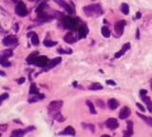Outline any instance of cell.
Masks as SVG:
<instances>
[{"label": "cell", "mask_w": 152, "mask_h": 137, "mask_svg": "<svg viewBox=\"0 0 152 137\" xmlns=\"http://www.w3.org/2000/svg\"><path fill=\"white\" fill-rule=\"evenodd\" d=\"M84 13L88 16H99L103 13V9L100 4H92L84 7Z\"/></svg>", "instance_id": "cell-1"}, {"label": "cell", "mask_w": 152, "mask_h": 137, "mask_svg": "<svg viewBox=\"0 0 152 137\" xmlns=\"http://www.w3.org/2000/svg\"><path fill=\"white\" fill-rule=\"evenodd\" d=\"M63 25L65 28L68 29V30H74L77 26V21H76L74 18H72V17H70V16H66L63 18Z\"/></svg>", "instance_id": "cell-2"}, {"label": "cell", "mask_w": 152, "mask_h": 137, "mask_svg": "<svg viewBox=\"0 0 152 137\" xmlns=\"http://www.w3.org/2000/svg\"><path fill=\"white\" fill-rule=\"evenodd\" d=\"M33 129H35V127H33V126H31V127H28L24 129H14L10 137H23L26 133L32 131Z\"/></svg>", "instance_id": "cell-3"}, {"label": "cell", "mask_w": 152, "mask_h": 137, "mask_svg": "<svg viewBox=\"0 0 152 137\" xmlns=\"http://www.w3.org/2000/svg\"><path fill=\"white\" fill-rule=\"evenodd\" d=\"M62 106H63V101H61V100L52 101V102H50L49 104V113H56V111H60Z\"/></svg>", "instance_id": "cell-4"}, {"label": "cell", "mask_w": 152, "mask_h": 137, "mask_svg": "<svg viewBox=\"0 0 152 137\" xmlns=\"http://www.w3.org/2000/svg\"><path fill=\"white\" fill-rule=\"evenodd\" d=\"M15 13H17V15H19L21 17L26 16L28 14V10L26 8V5L22 1L17 2V5L15 7Z\"/></svg>", "instance_id": "cell-5"}, {"label": "cell", "mask_w": 152, "mask_h": 137, "mask_svg": "<svg viewBox=\"0 0 152 137\" xmlns=\"http://www.w3.org/2000/svg\"><path fill=\"white\" fill-rule=\"evenodd\" d=\"M126 23V22L125 20H120V21H118V22L115 23L114 31H115V32H116V34L118 35V36H121V35L123 34V32H124Z\"/></svg>", "instance_id": "cell-6"}, {"label": "cell", "mask_w": 152, "mask_h": 137, "mask_svg": "<svg viewBox=\"0 0 152 137\" xmlns=\"http://www.w3.org/2000/svg\"><path fill=\"white\" fill-rule=\"evenodd\" d=\"M17 43V37L15 35H8L3 39V44L5 46H13Z\"/></svg>", "instance_id": "cell-7"}, {"label": "cell", "mask_w": 152, "mask_h": 137, "mask_svg": "<svg viewBox=\"0 0 152 137\" xmlns=\"http://www.w3.org/2000/svg\"><path fill=\"white\" fill-rule=\"evenodd\" d=\"M106 126L109 129L114 131V129H116L119 127V123L116 118H108L106 122Z\"/></svg>", "instance_id": "cell-8"}, {"label": "cell", "mask_w": 152, "mask_h": 137, "mask_svg": "<svg viewBox=\"0 0 152 137\" xmlns=\"http://www.w3.org/2000/svg\"><path fill=\"white\" fill-rule=\"evenodd\" d=\"M61 61H62V58H61V57H56V58H54L52 60H50L48 65H47V66L44 68H45L46 71L50 70V68H54L55 66H57L58 64H60Z\"/></svg>", "instance_id": "cell-9"}, {"label": "cell", "mask_w": 152, "mask_h": 137, "mask_svg": "<svg viewBox=\"0 0 152 137\" xmlns=\"http://www.w3.org/2000/svg\"><path fill=\"white\" fill-rule=\"evenodd\" d=\"M76 134V131L73 127L71 126H68L67 128H65L62 131L59 132V135H70V136H74Z\"/></svg>", "instance_id": "cell-10"}, {"label": "cell", "mask_w": 152, "mask_h": 137, "mask_svg": "<svg viewBox=\"0 0 152 137\" xmlns=\"http://www.w3.org/2000/svg\"><path fill=\"white\" fill-rule=\"evenodd\" d=\"M130 114H131V110L128 107H124L123 109L120 110V113H119V118L120 119H126L130 116Z\"/></svg>", "instance_id": "cell-11"}, {"label": "cell", "mask_w": 152, "mask_h": 137, "mask_svg": "<svg viewBox=\"0 0 152 137\" xmlns=\"http://www.w3.org/2000/svg\"><path fill=\"white\" fill-rule=\"evenodd\" d=\"M126 125H128V129H126V131L124 132V136L123 137H131L133 134V127H134L133 122L128 121L126 122Z\"/></svg>", "instance_id": "cell-12"}, {"label": "cell", "mask_w": 152, "mask_h": 137, "mask_svg": "<svg viewBox=\"0 0 152 137\" xmlns=\"http://www.w3.org/2000/svg\"><path fill=\"white\" fill-rule=\"evenodd\" d=\"M129 49H130V43H126V44L122 47V49H121L120 52H118L115 53V58H120V57L122 55H124Z\"/></svg>", "instance_id": "cell-13"}, {"label": "cell", "mask_w": 152, "mask_h": 137, "mask_svg": "<svg viewBox=\"0 0 152 137\" xmlns=\"http://www.w3.org/2000/svg\"><path fill=\"white\" fill-rule=\"evenodd\" d=\"M64 40H65V42L68 43V44H73V43L76 42V38L74 37L73 34H72L71 31H70L64 36Z\"/></svg>", "instance_id": "cell-14"}, {"label": "cell", "mask_w": 152, "mask_h": 137, "mask_svg": "<svg viewBox=\"0 0 152 137\" xmlns=\"http://www.w3.org/2000/svg\"><path fill=\"white\" fill-rule=\"evenodd\" d=\"M50 117H52L54 120H57L58 122H64L65 121V117L61 114L60 111H56V113H49Z\"/></svg>", "instance_id": "cell-15"}, {"label": "cell", "mask_w": 152, "mask_h": 137, "mask_svg": "<svg viewBox=\"0 0 152 137\" xmlns=\"http://www.w3.org/2000/svg\"><path fill=\"white\" fill-rule=\"evenodd\" d=\"M88 32H89L88 28H86V26H81L78 30L79 38H85L86 36V34H88Z\"/></svg>", "instance_id": "cell-16"}, {"label": "cell", "mask_w": 152, "mask_h": 137, "mask_svg": "<svg viewBox=\"0 0 152 137\" xmlns=\"http://www.w3.org/2000/svg\"><path fill=\"white\" fill-rule=\"evenodd\" d=\"M141 97H142L144 102L146 104L147 110H149V113H152V101H151V99L149 98V97H147L146 95H141Z\"/></svg>", "instance_id": "cell-17"}, {"label": "cell", "mask_w": 152, "mask_h": 137, "mask_svg": "<svg viewBox=\"0 0 152 137\" xmlns=\"http://www.w3.org/2000/svg\"><path fill=\"white\" fill-rule=\"evenodd\" d=\"M107 106H108V108H109L110 110H115V109H117V108H118L119 102L116 99L110 98L109 100H108V102H107Z\"/></svg>", "instance_id": "cell-18"}, {"label": "cell", "mask_w": 152, "mask_h": 137, "mask_svg": "<svg viewBox=\"0 0 152 137\" xmlns=\"http://www.w3.org/2000/svg\"><path fill=\"white\" fill-rule=\"evenodd\" d=\"M44 98H45V95L42 94V93H39V94H36V95H33V96L30 97L29 102H30V103H34V102H37V101L43 100Z\"/></svg>", "instance_id": "cell-19"}, {"label": "cell", "mask_w": 152, "mask_h": 137, "mask_svg": "<svg viewBox=\"0 0 152 137\" xmlns=\"http://www.w3.org/2000/svg\"><path fill=\"white\" fill-rule=\"evenodd\" d=\"M13 56V50L10 49H7V50H2V52H0V57H2V58H8L9 57Z\"/></svg>", "instance_id": "cell-20"}, {"label": "cell", "mask_w": 152, "mask_h": 137, "mask_svg": "<svg viewBox=\"0 0 152 137\" xmlns=\"http://www.w3.org/2000/svg\"><path fill=\"white\" fill-rule=\"evenodd\" d=\"M29 36H31V43L33 44L34 46H37L39 45V38H38V35L35 34V32H31V34H28Z\"/></svg>", "instance_id": "cell-21"}, {"label": "cell", "mask_w": 152, "mask_h": 137, "mask_svg": "<svg viewBox=\"0 0 152 137\" xmlns=\"http://www.w3.org/2000/svg\"><path fill=\"white\" fill-rule=\"evenodd\" d=\"M137 115L141 118V119H143V120L146 122V123L148 125V126H150V127H152V117H148V116H144V115L143 114H141L140 113H137Z\"/></svg>", "instance_id": "cell-22"}, {"label": "cell", "mask_w": 152, "mask_h": 137, "mask_svg": "<svg viewBox=\"0 0 152 137\" xmlns=\"http://www.w3.org/2000/svg\"><path fill=\"white\" fill-rule=\"evenodd\" d=\"M86 106L89 107L90 113H91V114H96L97 111H96V110H95V106H94V104L91 102V101L88 100V101L86 102Z\"/></svg>", "instance_id": "cell-23"}, {"label": "cell", "mask_w": 152, "mask_h": 137, "mask_svg": "<svg viewBox=\"0 0 152 137\" xmlns=\"http://www.w3.org/2000/svg\"><path fill=\"white\" fill-rule=\"evenodd\" d=\"M39 93H40V92H39L37 87H36V85L34 84V83H31V88H30V94L36 95V94H39Z\"/></svg>", "instance_id": "cell-24"}, {"label": "cell", "mask_w": 152, "mask_h": 137, "mask_svg": "<svg viewBox=\"0 0 152 137\" xmlns=\"http://www.w3.org/2000/svg\"><path fill=\"white\" fill-rule=\"evenodd\" d=\"M89 89L90 91H100V89H103V86L99 83H93L89 86Z\"/></svg>", "instance_id": "cell-25"}, {"label": "cell", "mask_w": 152, "mask_h": 137, "mask_svg": "<svg viewBox=\"0 0 152 137\" xmlns=\"http://www.w3.org/2000/svg\"><path fill=\"white\" fill-rule=\"evenodd\" d=\"M0 65H2L3 67H10L12 66V63L10 62L8 58H2V57H0Z\"/></svg>", "instance_id": "cell-26"}, {"label": "cell", "mask_w": 152, "mask_h": 137, "mask_svg": "<svg viewBox=\"0 0 152 137\" xmlns=\"http://www.w3.org/2000/svg\"><path fill=\"white\" fill-rule=\"evenodd\" d=\"M101 32H102L103 36H105L106 38L110 36V31L107 27H103L102 29H101Z\"/></svg>", "instance_id": "cell-27"}, {"label": "cell", "mask_w": 152, "mask_h": 137, "mask_svg": "<svg viewBox=\"0 0 152 137\" xmlns=\"http://www.w3.org/2000/svg\"><path fill=\"white\" fill-rule=\"evenodd\" d=\"M121 10L124 14H128L129 13V6L126 3H123L121 5Z\"/></svg>", "instance_id": "cell-28"}, {"label": "cell", "mask_w": 152, "mask_h": 137, "mask_svg": "<svg viewBox=\"0 0 152 137\" xmlns=\"http://www.w3.org/2000/svg\"><path fill=\"white\" fill-rule=\"evenodd\" d=\"M44 45L46 47H53L57 45V42L56 41H52V40H49V39H46L44 40Z\"/></svg>", "instance_id": "cell-29"}, {"label": "cell", "mask_w": 152, "mask_h": 137, "mask_svg": "<svg viewBox=\"0 0 152 137\" xmlns=\"http://www.w3.org/2000/svg\"><path fill=\"white\" fill-rule=\"evenodd\" d=\"M82 126H83V127H84L85 129H90V131H91V132L95 131V127H94V125H92V124H85V123H83Z\"/></svg>", "instance_id": "cell-30"}, {"label": "cell", "mask_w": 152, "mask_h": 137, "mask_svg": "<svg viewBox=\"0 0 152 137\" xmlns=\"http://www.w3.org/2000/svg\"><path fill=\"white\" fill-rule=\"evenodd\" d=\"M58 52H60L61 55H70V53L72 52V50L70 49H68V50L58 49Z\"/></svg>", "instance_id": "cell-31"}, {"label": "cell", "mask_w": 152, "mask_h": 137, "mask_svg": "<svg viewBox=\"0 0 152 137\" xmlns=\"http://www.w3.org/2000/svg\"><path fill=\"white\" fill-rule=\"evenodd\" d=\"M9 98V94L7 92H5V93H3V94H1L0 95V105H1L2 104V102L4 100H6V99H8Z\"/></svg>", "instance_id": "cell-32"}, {"label": "cell", "mask_w": 152, "mask_h": 137, "mask_svg": "<svg viewBox=\"0 0 152 137\" xmlns=\"http://www.w3.org/2000/svg\"><path fill=\"white\" fill-rule=\"evenodd\" d=\"M8 129V125L7 124H0V134L3 132H5Z\"/></svg>", "instance_id": "cell-33"}, {"label": "cell", "mask_w": 152, "mask_h": 137, "mask_svg": "<svg viewBox=\"0 0 152 137\" xmlns=\"http://www.w3.org/2000/svg\"><path fill=\"white\" fill-rule=\"evenodd\" d=\"M96 104H97V106H98L99 108H101V109H104V108H105V103H104L103 100L98 99L96 101Z\"/></svg>", "instance_id": "cell-34"}, {"label": "cell", "mask_w": 152, "mask_h": 137, "mask_svg": "<svg viewBox=\"0 0 152 137\" xmlns=\"http://www.w3.org/2000/svg\"><path fill=\"white\" fill-rule=\"evenodd\" d=\"M136 106L138 107V109H139V110H141V111H142V113H144V111L146 110H144V108L143 107V105H141L140 103H136Z\"/></svg>", "instance_id": "cell-35"}, {"label": "cell", "mask_w": 152, "mask_h": 137, "mask_svg": "<svg viewBox=\"0 0 152 137\" xmlns=\"http://www.w3.org/2000/svg\"><path fill=\"white\" fill-rule=\"evenodd\" d=\"M107 84L111 85V86H116V83H115L113 80H107Z\"/></svg>", "instance_id": "cell-36"}, {"label": "cell", "mask_w": 152, "mask_h": 137, "mask_svg": "<svg viewBox=\"0 0 152 137\" xmlns=\"http://www.w3.org/2000/svg\"><path fill=\"white\" fill-rule=\"evenodd\" d=\"M25 80H26V79H25L24 77H21V78H19V79H18V80H17V82H18V84H19V85H21V84H23V83L25 82Z\"/></svg>", "instance_id": "cell-37"}, {"label": "cell", "mask_w": 152, "mask_h": 137, "mask_svg": "<svg viewBox=\"0 0 152 137\" xmlns=\"http://www.w3.org/2000/svg\"><path fill=\"white\" fill-rule=\"evenodd\" d=\"M146 93H147L146 89H141L140 91V95H146Z\"/></svg>", "instance_id": "cell-38"}, {"label": "cell", "mask_w": 152, "mask_h": 137, "mask_svg": "<svg viewBox=\"0 0 152 137\" xmlns=\"http://www.w3.org/2000/svg\"><path fill=\"white\" fill-rule=\"evenodd\" d=\"M13 29H14V31H19V27H18V24H17V23L13 26Z\"/></svg>", "instance_id": "cell-39"}, {"label": "cell", "mask_w": 152, "mask_h": 137, "mask_svg": "<svg viewBox=\"0 0 152 137\" xmlns=\"http://www.w3.org/2000/svg\"><path fill=\"white\" fill-rule=\"evenodd\" d=\"M140 38V30L138 29L137 30V34H136V39H139Z\"/></svg>", "instance_id": "cell-40"}, {"label": "cell", "mask_w": 152, "mask_h": 137, "mask_svg": "<svg viewBox=\"0 0 152 137\" xmlns=\"http://www.w3.org/2000/svg\"><path fill=\"white\" fill-rule=\"evenodd\" d=\"M141 16H142V14H141V13H140V12H138V13H136V18H137V19L141 18Z\"/></svg>", "instance_id": "cell-41"}, {"label": "cell", "mask_w": 152, "mask_h": 137, "mask_svg": "<svg viewBox=\"0 0 152 137\" xmlns=\"http://www.w3.org/2000/svg\"><path fill=\"white\" fill-rule=\"evenodd\" d=\"M5 32V31H4V29H3L1 26H0V34H3Z\"/></svg>", "instance_id": "cell-42"}, {"label": "cell", "mask_w": 152, "mask_h": 137, "mask_svg": "<svg viewBox=\"0 0 152 137\" xmlns=\"http://www.w3.org/2000/svg\"><path fill=\"white\" fill-rule=\"evenodd\" d=\"M0 76H6V73L3 71H0Z\"/></svg>", "instance_id": "cell-43"}, {"label": "cell", "mask_w": 152, "mask_h": 137, "mask_svg": "<svg viewBox=\"0 0 152 137\" xmlns=\"http://www.w3.org/2000/svg\"><path fill=\"white\" fill-rule=\"evenodd\" d=\"M101 137H110L109 135H107V134H104V135H102Z\"/></svg>", "instance_id": "cell-44"}, {"label": "cell", "mask_w": 152, "mask_h": 137, "mask_svg": "<svg viewBox=\"0 0 152 137\" xmlns=\"http://www.w3.org/2000/svg\"><path fill=\"white\" fill-rule=\"evenodd\" d=\"M12 1H13V2H19L18 0H12Z\"/></svg>", "instance_id": "cell-45"}, {"label": "cell", "mask_w": 152, "mask_h": 137, "mask_svg": "<svg viewBox=\"0 0 152 137\" xmlns=\"http://www.w3.org/2000/svg\"><path fill=\"white\" fill-rule=\"evenodd\" d=\"M30 1H35V0H30Z\"/></svg>", "instance_id": "cell-46"}]
</instances>
